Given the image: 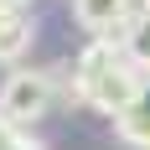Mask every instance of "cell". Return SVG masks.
<instances>
[{"label":"cell","mask_w":150,"mask_h":150,"mask_svg":"<svg viewBox=\"0 0 150 150\" xmlns=\"http://www.w3.org/2000/svg\"><path fill=\"white\" fill-rule=\"evenodd\" d=\"M52 109H57V83H52V73H42V67H16V73L5 78V88H0V119L36 124V119H47Z\"/></svg>","instance_id":"obj_2"},{"label":"cell","mask_w":150,"mask_h":150,"mask_svg":"<svg viewBox=\"0 0 150 150\" xmlns=\"http://www.w3.org/2000/svg\"><path fill=\"white\" fill-rule=\"evenodd\" d=\"M31 36H36V26H31L26 5H11V11L0 16V67H11V62H21L31 52Z\"/></svg>","instance_id":"obj_4"},{"label":"cell","mask_w":150,"mask_h":150,"mask_svg":"<svg viewBox=\"0 0 150 150\" xmlns=\"http://www.w3.org/2000/svg\"><path fill=\"white\" fill-rule=\"evenodd\" d=\"M114 135L124 140V145H140V150H150V73H140V88H135V98L114 114Z\"/></svg>","instance_id":"obj_3"},{"label":"cell","mask_w":150,"mask_h":150,"mask_svg":"<svg viewBox=\"0 0 150 150\" xmlns=\"http://www.w3.org/2000/svg\"><path fill=\"white\" fill-rule=\"evenodd\" d=\"M140 88V67L119 52V36H109V31H93V42L83 47L73 57V93L78 104L98 109V114H119Z\"/></svg>","instance_id":"obj_1"},{"label":"cell","mask_w":150,"mask_h":150,"mask_svg":"<svg viewBox=\"0 0 150 150\" xmlns=\"http://www.w3.org/2000/svg\"><path fill=\"white\" fill-rule=\"evenodd\" d=\"M135 16H150V0H119V26L135 21Z\"/></svg>","instance_id":"obj_7"},{"label":"cell","mask_w":150,"mask_h":150,"mask_svg":"<svg viewBox=\"0 0 150 150\" xmlns=\"http://www.w3.org/2000/svg\"><path fill=\"white\" fill-rule=\"evenodd\" d=\"M73 16L83 31H109L119 36V0H73Z\"/></svg>","instance_id":"obj_5"},{"label":"cell","mask_w":150,"mask_h":150,"mask_svg":"<svg viewBox=\"0 0 150 150\" xmlns=\"http://www.w3.org/2000/svg\"><path fill=\"white\" fill-rule=\"evenodd\" d=\"M119 52L135 62L140 73H150V16H135L119 26Z\"/></svg>","instance_id":"obj_6"},{"label":"cell","mask_w":150,"mask_h":150,"mask_svg":"<svg viewBox=\"0 0 150 150\" xmlns=\"http://www.w3.org/2000/svg\"><path fill=\"white\" fill-rule=\"evenodd\" d=\"M5 11H11V5H0V16H5Z\"/></svg>","instance_id":"obj_9"},{"label":"cell","mask_w":150,"mask_h":150,"mask_svg":"<svg viewBox=\"0 0 150 150\" xmlns=\"http://www.w3.org/2000/svg\"><path fill=\"white\" fill-rule=\"evenodd\" d=\"M0 5H31V0H0Z\"/></svg>","instance_id":"obj_8"}]
</instances>
